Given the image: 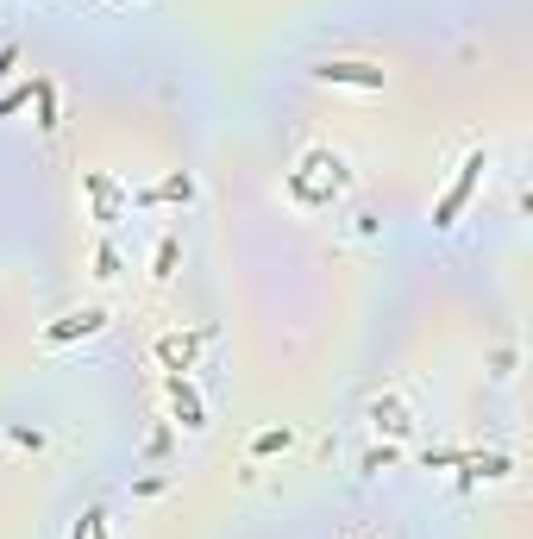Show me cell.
<instances>
[{
  "instance_id": "cell-1",
  "label": "cell",
  "mask_w": 533,
  "mask_h": 539,
  "mask_svg": "<svg viewBox=\"0 0 533 539\" xmlns=\"http://www.w3.org/2000/svg\"><path fill=\"white\" fill-rule=\"evenodd\" d=\"M345 189V157L327 151V145H314V151H301V163L289 170V201L295 207H333V195Z\"/></svg>"
},
{
  "instance_id": "cell-2",
  "label": "cell",
  "mask_w": 533,
  "mask_h": 539,
  "mask_svg": "<svg viewBox=\"0 0 533 539\" xmlns=\"http://www.w3.org/2000/svg\"><path fill=\"white\" fill-rule=\"evenodd\" d=\"M483 170H490V157H483V151H465V163H458V176H452V189L433 201V226H439V232H446V226H458V214H465V201L477 195Z\"/></svg>"
},
{
  "instance_id": "cell-3",
  "label": "cell",
  "mask_w": 533,
  "mask_h": 539,
  "mask_svg": "<svg viewBox=\"0 0 533 539\" xmlns=\"http://www.w3.org/2000/svg\"><path fill=\"white\" fill-rule=\"evenodd\" d=\"M320 82H333V88H364V95H377L383 88V63H358V57H327L314 69Z\"/></svg>"
},
{
  "instance_id": "cell-4",
  "label": "cell",
  "mask_w": 533,
  "mask_h": 539,
  "mask_svg": "<svg viewBox=\"0 0 533 539\" xmlns=\"http://www.w3.org/2000/svg\"><path fill=\"white\" fill-rule=\"evenodd\" d=\"M201 345H207V326H195V333H164V339H157V364H164L170 377H189Z\"/></svg>"
},
{
  "instance_id": "cell-5",
  "label": "cell",
  "mask_w": 533,
  "mask_h": 539,
  "mask_svg": "<svg viewBox=\"0 0 533 539\" xmlns=\"http://www.w3.org/2000/svg\"><path fill=\"white\" fill-rule=\"evenodd\" d=\"M107 326V308H82V314H63L44 326V345H69V339H95Z\"/></svg>"
},
{
  "instance_id": "cell-6",
  "label": "cell",
  "mask_w": 533,
  "mask_h": 539,
  "mask_svg": "<svg viewBox=\"0 0 533 539\" xmlns=\"http://www.w3.org/2000/svg\"><path fill=\"white\" fill-rule=\"evenodd\" d=\"M82 189L95 195V220H107V226L120 220V207L132 201V195L120 189V182H113V176H101V170H88V176H82Z\"/></svg>"
},
{
  "instance_id": "cell-7",
  "label": "cell",
  "mask_w": 533,
  "mask_h": 539,
  "mask_svg": "<svg viewBox=\"0 0 533 539\" xmlns=\"http://www.w3.org/2000/svg\"><path fill=\"white\" fill-rule=\"evenodd\" d=\"M170 408H176V420H182L189 433H201V427H207L201 395H195V383H189V377H170Z\"/></svg>"
},
{
  "instance_id": "cell-8",
  "label": "cell",
  "mask_w": 533,
  "mask_h": 539,
  "mask_svg": "<svg viewBox=\"0 0 533 539\" xmlns=\"http://www.w3.org/2000/svg\"><path fill=\"white\" fill-rule=\"evenodd\" d=\"M32 101H38V126L44 132H57V88L38 76V88H32Z\"/></svg>"
},
{
  "instance_id": "cell-9",
  "label": "cell",
  "mask_w": 533,
  "mask_h": 539,
  "mask_svg": "<svg viewBox=\"0 0 533 539\" xmlns=\"http://www.w3.org/2000/svg\"><path fill=\"white\" fill-rule=\"evenodd\" d=\"M195 195V182L189 176H170V182H157V189H145L138 201H189Z\"/></svg>"
},
{
  "instance_id": "cell-10",
  "label": "cell",
  "mask_w": 533,
  "mask_h": 539,
  "mask_svg": "<svg viewBox=\"0 0 533 539\" xmlns=\"http://www.w3.org/2000/svg\"><path fill=\"white\" fill-rule=\"evenodd\" d=\"M289 439H295L289 427H270V433H258V439H251V458H270V452H283Z\"/></svg>"
},
{
  "instance_id": "cell-11",
  "label": "cell",
  "mask_w": 533,
  "mask_h": 539,
  "mask_svg": "<svg viewBox=\"0 0 533 539\" xmlns=\"http://www.w3.org/2000/svg\"><path fill=\"white\" fill-rule=\"evenodd\" d=\"M176 251H182V245H176V232H170V239L157 245V270H151L157 283H170V276H176Z\"/></svg>"
},
{
  "instance_id": "cell-12",
  "label": "cell",
  "mask_w": 533,
  "mask_h": 539,
  "mask_svg": "<svg viewBox=\"0 0 533 539\" xmlns=\"http://www.w3.org/2000/svg\"><path fill=\"white\" fill-rule=\"evenodd\" d=\"M370 420H377V427H389V433H402V427H408L402 402H377V408H370Z\"/></svg>"
},
{
  "instance_id": "cell-13",
  "label": "cell",
  "mask_w": 533,
  "mask_h": 539,
  "mask_svg": "<svg viewBox=\"0 0 533 539\" xmlns=\"http://www.w3.org/2000/svg\"><path fill=\"white\" fill-rule=\"evenodd\" d=\"M76 539H107V508H88L76 521Z\"/></svg>"
},
{
  "instance_id": "cell-14",
  "label": "cell",
  "mask_w": 533,
  "mask_h": 539,
  "mask_svg": "<svg viewBox=\"0 0 533 539\" xmlns=\"http://www.w3.org/2000/svg\"><path fill=\"white\" fill-rule=\"evenodd\" d=\"M32 88H38V82H19V88H7V95H0V120H7V113H19V107H32Z\"/></svg>"
},
{
  "instance_id": "cell-15",
  "label": "cell",
  "mask_w": 533,
  "mask_h": 539,
  "mask_svg": "<svg viewBox=\"0 0 533 539\" xmlns=\"http://www.w3.org/2000/svg\"><path fill=\"white\" fill-rule=\"evenodd\" d=\"M95 276H120V251H113V245L95 251Z\"/></svg>"
},
{
  "instance_id": "cell-16",
  "label": "cell",
  "mask_w": 533,
  "mask_h": 539,
  "mask_svg": "<svg viewBox=\"0 0 533 539\" xmlns=\"http://www.w3.org/2000/svg\"><path fill=\"white\" fill-rule=\"evenodd\" d=\"M13 69H19V44H7V51H0V82H13Z\"/></svg>"
}]
</instances>
